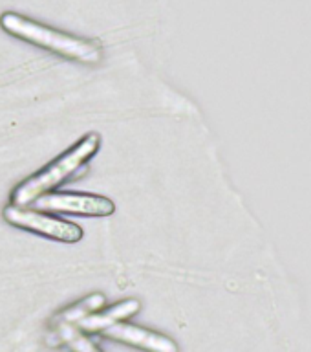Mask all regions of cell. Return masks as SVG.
Instances as JSON below:
<instances>
[{
  "label": "cell",
  "mask_w": 311,
  "mask_h": 352,
  "mask_svg": "<svg viewBox=\"0 0 311 352\" xmlns=\"http://www.w3.org/2000/svg\"><path fill=\"white\" fill-rule=\"evenodd\" d=\"M141 310V302L137 299H125V301H119L112 305V307H104L97 312L90 314L88 318L81 319L79 323L73 324L79 332L82 334H101L104 329H108L112 324L121 323V321H126L130 319L132 316H136L137 312Z\"/></svg>",
  "instance_id": "6"
},
{
  "label": "cell",
  "mask_w": 311,
  "mask_h": 352,
  "mask_svg": "<svg viewBox=\"0 0 311 352\" xmlns=\"http://www.w3.org/2000/svg\"><path fill=\"white\" fill-rule=\"evenodd\" d=\"M99 145H101V136L97 132H88L87 136H82L66 153L57 156L38 173L30 176L21 186H16L11 191V204L19 208H27L41 195L55 191L60 184L77 176L87 167L88 162L97 154Z\"/></svg>",
  "instance_id": "1"
},
{
  "label": "cell",
  "mask_w": 311,
  "mask_h": 352,
  "mask_svg": "<svg viewBox=\"0 0 311 352\" xmlns=\"http://www.w3.org/2000/svg\"><path fill=\"white\" fill-rule=\"evenodd\" d=\"M101 336L110 341H119V343L136 346V349L147 352H180L178 343L169 336L159 334L156 330L145 329L139 324L125 323V321L104 329Z\"/></svg>",
  "instance_id": "5"
},
{
  "label": "cell",
  "mask_w": 311,
  "mask_h": 352,
  "mask_svg": "<svg viewBox=\"0 0 311 352\" xmlns=\"http://www.w3.org/2000/svg\"><path fill=\"white\" fill-rule=\"evenodd\" d=\"M51 336L57 338L54 345H65L70 352H103L90 336L79 332L76 327H59L54 329Z\"/></svg>",
  "instance_id": "8"
},
{
  "label": "cell",
  "mask_w": 311,
  "mask_h": 352,
  "mask_svg": "<svg viewBox=\"0 0 311 352\" xmlns=\"http://www.w3.org/2000/svg\"><path fill=\"white\" fill-rule=\"evenodd\" d=\"M0 26L13 37L22 38L26 43L35 44L38 48L48 50L51 54H57L70 60L84 63V65H97L103 59V46L99 41L57 32L54 28L44 26L41 22L26 19L19 13H11V11L4 13L0 16Z\"/></svg>",
  "instance_id": "2"
},
{
  "label": "cell",
  "mask_w": 311,
  "mask_h": 352,
  "mask_svg": "<svg viewBox=\"0 0 311 352\" xmlns=\"http://www.w3.org/2000/svg\"><path fill=\"white\" fill-rule=\"evenodd\" d=\"M32 206L46 213H68L82 217H110L115 211L114 202L110 198L73 191L46 192L41 195Z\"/></svg>",
  "instance_id": "4"
},
{
  "label": "cell",
  "mask_w": 311,
  "mask_h": 352,
  "mask_svg": "<svg viewBox=\"0 0 311 352\" xmlns=\"http://www.w3.org/2000/svg\"><path fill=\"white\" fill-rule=\"evenodd\" d=\"M2 214L8 224L32 231V233H37L46 239H54V241L66 242V244H76L82 239V230L79 226L70 220L51 217L46 211L19 208V206L10 204V206H5Z\"/></svg>",
  "instance_id": "3"
},
{
  "label": "cell",
  "mask_w": 311,
  "mask_h": 352,
  "mask_svg": "<svg viewBox=\"0 0 311 352\" xmlns=\"http://www.w3.org/2000/svg\"><path fill=\"white\" fill-rule=\"evenodd\" d=\"M106 307V299L103 294H90V296L82 297L81 301L73 302L70 307H66L65 310H60L51 319V327L59 329V327H73L81 319L88 318L90 314L97 312L101 308Z\"/></svg>",
  "instance_id": "7"
}]
</instances>
